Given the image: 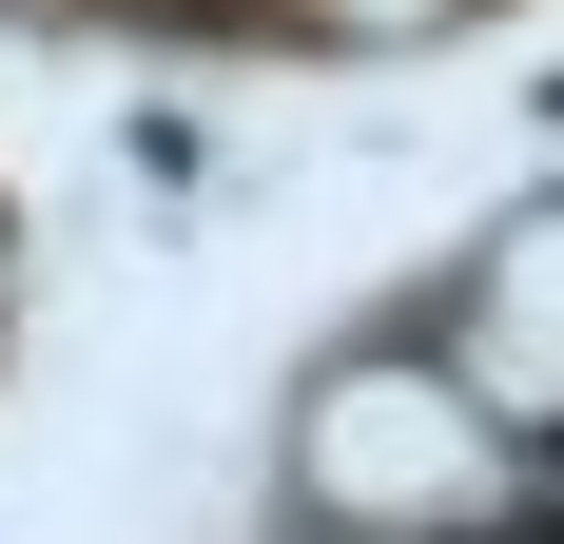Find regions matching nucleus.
I'll use <instances>...</instances> for the list:
<instances>
[{
	"label": "nucleus",
	"mask_w": 564,
	"mask_h": 544,
	"mask_svg": "<svg viewBox=\"0 0 564 544\" xmlns=\"http://www.w3.org/2000/svg\"><path fill=\"white\" fill-rule=\"evenodd\" d=\"M292 487L332 525H467L487 505V409L448 370H332L312 428H292Z\"/></svg>",
	"instance_id": "obj_1"
},
{
	"label": "nucleus",
	"mask_w": 564,
	"mask_h": 544,
	"mask_svg": "<svg viewBox=\"0 0 564 544\" xmlns=\"http://www.w3.org/2000/svg\"><path fill=\"white\" fill-rule=\"evenodd\" d=\"M467 389L507 409H564V215H525L487 253V312H467Z\"/></svg>",
	"instance_id": "obj_2"
}]
</instances>
